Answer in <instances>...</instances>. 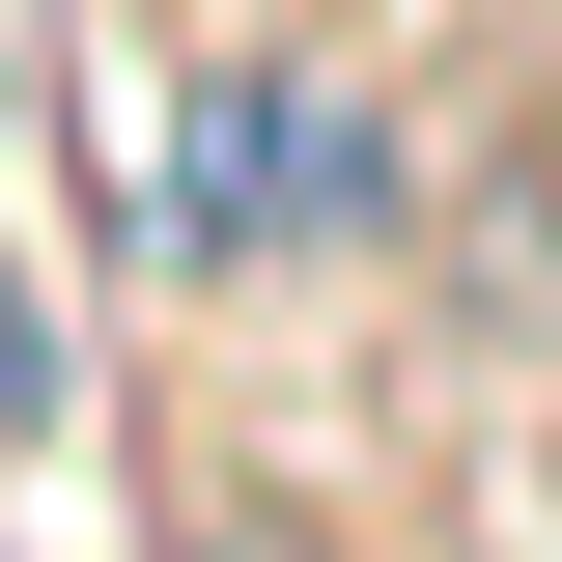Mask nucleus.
I'll use <instances>...</instances> for the list:
<instances>
[{
  "instance_id": "obj_1",
  "label": "nucleus",
  "mask_w": 562,
  "mask_h": 562,
  "mask_svg": "<svg viewBox=\"0 0 562 562\" xmlns=\"http://www.w3.org/2000/svg\"><path fill=\"white\" fill-rule=\"evenodd\" d=\"M113 169H140V254H310V225H366V113L310 57H169V85H113Z\"/></svg>"
},
{
  "instance_id": "obj_2",
  "label": "nucleus",
  "mask_w": 562,
  "mask_h": 562,
  "mask_svg": "<svg viewBox=\"0 0 562 562\" xmlns=\"http://www.w3.org/2000/svg\"><path fill=\"white\" fill-rule=\"evenodd\" d=\"M29 422H57V281L0 254V450H29Z\"/></svg>"
}]
</instances>
